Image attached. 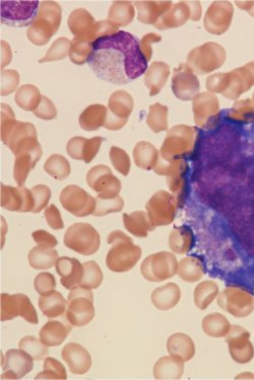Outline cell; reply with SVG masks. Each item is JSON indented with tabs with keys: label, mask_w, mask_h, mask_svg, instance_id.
Listing matches in <instances>:
<instances>
[{
	"label": "cell",
	"mask_w": 254,
	"mask_h": 380,
	"mask_svg": "<svg viewBox=\"0 0 254 380\" xmlns=\"http://www.w3.org/2000/svg\"><path fill=\"white\" fill-rule=\"evenodd\" d=\"M232 8L227 2H215L207 12L204 27L210 33H224L231 21Z\"/></svg>",
	"instance_id": "obj_25"
},
{
	"label": "cell",
	"mask_w": 254,
	"mask_h": 380,
	"mask_svg": "<svg viewBox=\"0 0 254 380\" xmlns=\"http://www.w3.org/2000/svg\"><path fill=\"white\" fill-rule=\"evenodd\" d=\"M193 245V236L191 230L187 226L177 227L171 232L169 247L174 253L185 254L191 251Z\"/></svg>",
	"instance_id": "obj_42"
},
{
	"label": "cell",
	"mask_w": 254,
	"mask_h": 380,
	"mask_svg": "<svg viewBox=\"0 0 254 380\" xmlns=\"http://www.w3.org/2000/svg\"><path fill=\"white\" fill-rule=\"evenodd\" d=\"M177 274L183 281L193 283L200 280L204 276V266L195 258H184L179 262Z\"/></svg>",
	"instance_id": "obj_41"
},
{
	"label": "cell",
	"mask_w": 254,
	"mask_h": 380,
	"mask_svg": "<svg viewBox=\"0 0 254 380\" xmlns=\"http://www.w3.org/2000/svg\"><path fill=\"white\" fill-rule=\"evenodd\" d=\"M181 298V290L175 283H168L154 290L151 302L160 311H169L178 304Z\"/></svg>",
	"instance_id": "obj_27"
},
{
	"label": "cell",
	"mask_w": 254,
	"mask_h": 380,
	"mask_svg": "<svg viewBox=\"0 0 254 380\" xmlns=\"http://www.w3.org/2000/svg\"><path fill=\"white\" fill-rule=\"evenodd\" d=\"M110 160L117 172L125 177L129 174L130 159L123 149L116 146L111 147Z\"/></svg>",
	"instance_id": "obj_52"
},
{
	"label": "cell",
	"mask_w": 254,
	"mask_h": 380,
	"mask_svg": "<svg viewBox=\"0 0 254 380\" xmlns=\"http://www.w3.org/2000/svg\"><path fill=\"white\" fill-rule=\"evenodd\" d=\"M43 96L35 85H21L16 93V102L21 109L27 112H34L39 106Z\"/></svg>",
	"instance_id": "obj_38"
},
{
	"label": "cell",
	"mask_w": 254,
	"mask_h": 380,
	"mask_svg": "<svg viewBox=\"0 0 254 380\" xmlns=\"http://www.w3.org/2000/svg\"><path fill=\"white\" fill-rule=\"evenodd\" d=\"M66 247L83 256H92L97 253L101 245L99 232L89 223L72 224L64 234Z\"/></svg>",
	"instance_id": "obj_5"
},
{
	"label": "cell",
	"mask_w": 254,
	"mask_h": 380,
	"mask_svg": "<svg viewBox=\"0 0 254 380\" xmlns=\"http://www.w3.org/2000/svg\"><path fill=\"white\" fill-rule=\"evenodd\" d=\"M40 2L1 1V21L10 27H21L32 25L39 12Z\"/></svg>",
	"instance_id": "obj_7"
},
{
	"label": "cell",
	"mask_w": 254,
	"mask_h": 380,
	"mask_svg": "<svg viewBox=\"0 0 254 380\" xmlns=\"http://www.w3.org/2000/svg\"><path fill=\"white\" fill-rule=\"evenodd\" d=\"M189 65L200 74H208L219 68L225 60V51L215 43H208L189 53Z\"/></svg>",
	"instance_id": "obj_9"
},
{
	"label": "cell",
	"mask_w": 254,
	"mask_h": 380,
	"mask_svg": "<svg viewBox=\"0 0 254 380\" xmlns=\"http://www.w3.org/2000/svg\"><path fill=\"white\" fill-rule=\"evenodd\" d=\"M17 120L14 111L8 104H1V140L3 142L8 137L12 127L16 125Z\"/></svg>",
	"instance_id": "obj_55"
},
{
	"label": "cell",
	"mask_w": 254,
	"mask_h": 380,
	"mask_svg": "<svg viewBox=\"0 0 254 380\" xmlns=\"http://www.w3.org/2000/svg\"><path fill=\"white\" fill-rule=\"evenodd\" d=\"M148 216L151 225H169L174 221V198L165 191L156 193L147 204Z\"/></svg>",
	"instance_id": "obj_15"
},
{
	"label": "cell",
	"mask_w": 254,
	"mask_h": 380,
	"mask_svg": "<svg viewBox=\"0 0 254 380\" xmlns=\"http://www.w3.org/2000/svg\"><path fill=\"white\" fill-rule=\"evenodd\" d=\"M16 155L14 178L19 187H23L29 177L30 172L35 168L36 164L42 157V147L38 142L37 136H32L21 141L12 149Z\"/></svg>",
	"instance_id": "obj_4"
},
{
	"label": "cell",
	"mask_w": 254,
	"mask_h": 380,
	"mask_svg": "<svg viewBox=\"0 0 254 380\" xmlns=\"http://www.w3.org/2000/svg\"><path fill=\"white\" fill-rule=\"evenodd\" d=\"M138 20L144 23H156L163 12L170 8L171 2L136 1Z\"/></svg>",
	"instance_id": "obj_36"
},
{
	"label": "cell",
	"mask_w": 254,
	"mask_h": 380,
	"mask_svg": "<svg viewBox=\"0 0 254 380\" xmlns=\"http://www.w3.org/2000/svg\"><path fill=\"white\" fill-rule=\"evenodd\" d=\"M68 322V320H67ZM64 320H49L40 331V340L47 347L61 345L72 331V324Z\"/></svg>",
	"instance_id": "obj_26"
},
{
	"label": "cell",
	"mask_w": 254,
	"mask_h": 380,
	"mask_svg": "<svg viewBox=\"0 0 254 380\" xmlns=\"http://www.w3.org/2000/svg\"><path fill=\"white\" fill-rule=\"evenodd\" d=\"M66 320L72 326H87L95 317L93 291L85 288H74L68 295Z\"/></svg>",
	"instance_id": "obj_6"
},
{
	"label": "cell",
	"mask_w": 254,
	"mask_h": 380,
	"mask_svg": "<svg viewBox=\"0 0 254 380\" xmlns=\"http://www.w3.org/2000/svg\"><path fill=\"white\" fill-rule=\"evenodd\" d=\"M230 328H231L230 322L220 313L207 315L202 320V330L209 337H213V338L226 337Z\"/></svg>",
	"instance_id": "obj_40"
},
{
	"label": "cell",
	"mask_w": 254,
	"mask_h": 380,
	"mask_svg": "<svg viewBox=\"0 0 254 380\" xmlns=\"http://www.w3.org/2000/svg\"><path fill=\"white\" fill-rule=\"evenodd\" d=\"M167 107L155 104L149 108V114L147 123L154 132L163 131L167 129Z\"/></svg>",
	"instance_id": "obj_48"
},
{
	"label": "cell",
	"mask_w": 254,
	"mask_h": 380,
	"mask_svg": "<svg viewBox=\"0 0 254 380\" xmlns=\"http://www.w3.org/2000/svg\"><path fill=\"white\" fill-rule=\"evenodd\" d=\"M61 203L65 210L76 217L94 214L97 201L87 191L76 185L67 186L61 194Z\"/></svg>",
	"instance_id": "obj_11"
},
{
	"label": "cell",
	"mask_w": 254,
	"mask_h": 380,
	"mask_svg": "<svg viewBox=\"0 0 254 380\" xmlns=\"http://www.w3.org/2000/svg\"><path fill=\"white\" fill-rule=\"evenodd\" d=\"M12 61V50L10 45L2 41L1 42V70Z\"/></svg>",
	"instance_id": "obj_63"
},
{
	"label": "cell",
	"mask_w": 254,
	"mask_h": 380,
	"mask_svg": "<svg viewBox=\"0 0 254 380\" xmlns=\"http://www.w3.org/2000/svg\"><path fill=\"white\" fill-rule=\"evenodd\" d=\"M184 372V362L173 356L160 358L154 367L156 379H180Z\"/></svg>",
	"instance_id": "obj_29"
},
{
	"label": "cell",
	"mask_w": 254,
	"mask_h": 380,
	"mask_svg": "<svg viewBox=\"0 0 254 380\" xmlns=\"http://www.w3.org/2000/svg\"><path fill=\"white\" fill-rule=\"evenodd\" d=\"M97 205H96L94 216H105L113 212H120L125 207V201L120 196L110 199H103V198H96Z\"/></svg>",
	"instance_id": "obj_51"
},
{
	"label": "cell",
	"mask_w": 254,
	"mask_h": 380,
	"mask_svg": "<svg viewBox=\"0 0 254 380\" xmlns=\"http://www.w3.org/2000/svg\"><path fill=\"white\" fill-rule=\"evenodd\" d=\"M248 339V332L238 326H231L229 333L226 335L230 354L236 362L247 363L253 359L254 351Z\"/></svg>",
	"instance_id": "obj_21"
},
{
	"label": "cell",
	"mask_w": 254,
	"mask_h": 380,
	"mask_svg": "<svg viewBox=\"0 0 254 380\" xmlns=\"http://www.w3.org/2000/svg\"><path fill=\"white\" fill-rule=\"evenodd\" d=\"M32 236H33L35 243L38 245H42V247H53L54 249L59 245L56 238L47 232L46 230H36L33 232Z\"/></svg>",
	"instance_id": "obj_61"
},
{
	"label": "cell",
	"mask_w": 254,
	"mask_h": 380,
	"mask_svg": "<svg viewBox=\"0 0 254 380\" xmlns=\"http://www.w3.org/2000/svg\"><path fill=\"white\" fill-rule=\"evenodd\" d=\"M200 14H202V10H200V2H192L189 5H187V2H180L169 12H165L155 25L160 30L180 27L183 23H187L189 18L194 21L200 20Z\"/></svg>",
	"instance_id": "obj_19"
},
{
	"label": "cell",
	"mask_w": 254,
	"mask_h": 380,
	"mask_svg": "<svg viewBox=\"0 0 254 380\" xmlns=\"http://www.w3.org/2000/svg\"><path fill=\"white\" fill-rule=\"evenodd\" d=\"M59 259L56 249L42 245L32 249L28 257L30 266L35 270H48L55 266Z\"/></svg>",
	"instance_id": "obj_33"
},
{
	"label": "cell",
	"mask_w": 254,
	"mask_h": 380,
	"mask_svg": "<svg viewBox=\"0 0 254 380\" xmlns=\"http://www.w3.org/2000/svg\"><path fill=\"white\" fill-rule=\"evenodd\" d=\"M103 272L99 265L95 260H89L84 264V275L80 286L85 289H97L103 282Z\"/></svg>",
	"instance_id": "obj_45"
},
{
	"label": "cell",
	"mask_w": 254,
	"mask_h": 380,
	"mask_svg": "<svg viewBox=\"0 0 254 380\" xmlns=\"http://www.w3.org/2000/svg\"><path fill=\"white\" fill-rule=\"evenodd\" d=\"M39 307L43 315L48 319L61 317L66 311L67 301L64 300L61 292L53 291L43 294L39 298Z\"/></svg>",
	"instance_id": "obj_31"
},
{
	"label": "cell",
	"mask_w": 254,
	"mask_h": 380,
	"mask_svg": "<svg viewBox=\"0 0 254 380\" xmlns=\"http://www.w3.org/2000/svg\"><path fill=\"white\" fill-rule=\"evenodd\" d=\"M31 191L34 196V203H35L33 213L41 212L43 209L47 208V205L50 200V189L45 185H37L32 188Z\"/></svg>",
	"instance_id": "obj_54"
},
{
	"label": "cell",
	"mask_w": 254,
	"mask_h": 380,
	"mask_svg": "<svg viewBox=\"0 0 254 380\" xmlns=\"http://www.w3.org/2000/svg\"><path fill=\"white\" fill-rule=\"evenodd\" d=\"M87 183L98 194V198L110 199L119 196L121 181L111 172L109 166L100 164L94 166L87 175Z\"/></svg>",
	"instance_id": "obj_10"
},
{
	"label": "cell",
	"mask_w": 254,
	"mask_h": 380,
	"mask_svg": "<svg viewBox=\"0 0 254 380\" xmlns=\"http://www.w3.org/2000/svg\"><path fill=\"white\" fill-rule=\"evenodd\" d=\"M159 41H161V37L156 35V34H149V35L145 36L142 40L140 41V50H142V55H144L147 61H149L151 57V45L153 43L159 42Z\"/></svg>",
	"instance_id": "obj_62"
},
{
	"label": "cell",
	"mask_w": 254,
	"mask_h": 380,
	"mask_svg": "<svg viewBox=\"0 0 254 380\" xmlns=\"http://www.w3.org/2000/svg\"><path fill=\"white\" fill-rule=\"evenodd\" d=\"M109 21L117 27H125L134 19V8L131 2L114 1L108 12Z\"/></svg>",
	"instance_id": "obj_39"
},
{
	"label": "cell",
	"mask_w": 254,
	"mask_h": 380,
	"mask_svg": "<svg viewBox=\"0 0 254 380\" xmlns=\"http://www.w3.org/2000/svg\"><path fill=\"white\" fill-rule=\"evenodd\" d=\"M218 109H219L218 100L212 95L202 93L194 98L193 111L196 124L200 126L207 125L208 121L215 116Z\"/></svg>",
	"instance_id": "obj_30"
},
{
	"label": "cell",
	"mask_w": 254,
	"mask_h": 380,
	"mask_svg": "<svg viewBox=\"0 0 254 380\" xmlns=\"http://www.w3.org/2000/svg\"><path fill=\"white\" fill-rule=\"evenodd\" d=\"M34 196L31 190L23 187L1 185V207L14 212H33Z\"/></svg>",
	"instance_id": "obj_18"
},
{
	"label": "cell",
	"mask_w": 254,
	"mask_h": 380,
	"mask_svg": "<svg viewBox=\"0 0 254 380\" xmlns=\"http://www.w3.org/2000/svg\"><path fill=\"white\" fill-rule=\"evenodd\" d=\"M219 306L237 317L251 315L254 307V301L251 295L238 288H227L218 298Z\"/></svg>",
	"instance_id": "obj_16"
},
{
	"label": "cell",
	"mask_w": 254,
	"mask_h": 380,
	"mask_svg": "<svg viewBox=\"0 0 254 380\" xmlns=\"http://www.w3.org/2000/svg\"><path fill=\"white\" fill-rule=\"evenodd\" d=\"M1 364V379H21L33 370L34 359L21 349H12L6 352Z\"/></svg>",
	"instance_id": "obj_17"
},
{
	"label": "cell",
	"mask_w": 254,
	"mask_h": 380,
	"mask_svg": "<svg viewBox=\"0 0 254 380\" xmlns=\"http://www.w3.org/2000/svg\"><path fill=\"white\" fill-rule=\"evenodd\" d=\"M107 243L112 245L106 257L107 267L112 272H128L134 268L142 257V249L134 245L131 238L120 230L111 232L107 238Z\"/></svg>",
	"instance_id": "obj_2"
},
{
	"label": "cell",
	"mask_w": 254,
	"mask_h": 380,
	"mask_svg": "<svg viewBox=\"0 0 254 380\" xmlns=\"http://www.w3.org/2000/svg\"><path fill=\"white\" fill-rule=\"evenodd\" d=\"M102 137H94L92 139H87L85 145L84 161L85 164H89L95 159L96 155L99 153L100 147L103 142Z\"/></svg>",
	"instance_id": "obj_60"
},
{
	"label": "cell",
	"mask_w": 254,
	"mask_h": 380,
	"mask_svg": "<svg viewBox=\"0 0 254 380\" xmlns=\"http://www.w3.org/2000/svg\"><path fill=\"white\" fill-rule=\"evenodd\" d=\"M34 286H35L36 291L40 295H43V294L49 293L55 289L56 281H55L54 276L50 273L43 272L36 276Z\"/></svg>",
	"instance_id": "obj_56"
},
{
	"label": "cell",
	"mask_w": 254,
	"mask_h": 380,
	"mask_svg": "<svg viewBox=\"0 0 254 380\" xmlns=\"http://www.w3.org/2000/svg\"><path fill=\"white\" fill-rule=\"evenodd\" d=\"M57 274L61 277V283L68 290L80 286L84 275V265L74 258L61 257L55 264Z\"/></svg>",
	"instance_id": "obj_24"
},
{
	"label": "cell",
	"mask_w": 254,
	"mask_h": 380,
	"mask_svg": "<svg viewBox=\"0 0 254 380\" xmlns=\"http://www.w3.org/2000/svg\"><path fill=\"white\" fill-rule=\"evenodd\" d=\"M169 74V66L163 62H154L149 66L145 78V82L149 89V95L155 96L160 93L167 81Z\"/></svg>",
	"instance_id": "obj_35"
},
{
	"label": "cell",
	"mask_w": 254,
	"mask_h": 380,
	"mask_svg": "<svg viewBox=\"0 0 254 380\" xmlns=\"http://www.w3.org/2000/svg\"><path fill=\"white\" fill-rule=\"evenodd\" d=\"M45 219L52 230H59L64 228L63 217H61L59 208L54 204L50 205L45 209Z\"/></svg>",
	"instance_id": "obj_59"
},
{
	"label": "cell",
	"mask_w": 254,
	"mask_h": 380,
	"mask_svg": "<svg viewBox=\"0 0 254 380\" xmlns=\"http://www.w3.org/2000/svg\"><path fill=\"white\" fill-rule=\"evenodd\" d=\"M20 83V74L16 70H1V96L10 95Z\"/></svg>",
	"instance_id": "obj_53"
},
{
	"label": "cell",
	"mask_w": 254,
	"mask_h": 380,
	"mask_svg": "<svg viewBox=\"0 0 254 380\" xmlns=\"http://www.w3.org/2000/svg\"><path fill=\"white\" fill-rule=\"evenodd\" d=\"M33 113L35 116L43 120H53L57 116L56 107L54 106L52 100L47 97H42L39 106Z\"/></svg>",
	"instance_id": "obj_57"
},
{
	"label": "cell",
	"mask_w": 254,
	"mask_h": 380,
	"mask_svg": "<svg viewBox=\"0 0 254 380\" xmlns=\"http://www.w3.org/2000/svg\"><path fill=\"white\" fill-rule=\"evenodd\" d=\"M63 359L74 375H85L91 369V355L85 348L78 343H68L61 352Z\"/></svg>",
	"instance_id": "obj_22"
},
{
	"label": "cell",
	"mask_w": 254,
	"mask_h": 380,
	"mask_svg": "<svg viewBox=\"0 0 254 380\" xmlns=\"http://www.w3.org/2000/svg\"><path fill=\"white\" fill-rule=\"evenodd\" d=\"M193 140L194 132L192 128L187 126H177L173 128L162 146V157L167 160L183 157L191 151Z\"/></svg>",
	"instance_id": "obj_14"
},
{
	"label": "cell",
	"mask_w": 254,
	"mask_h": 380,
	"mask_svg": "<svg viewBox=\"0 0 254 380\" xmlns=\"http://www.w3.org/2000/svg\"><path fill=\"white\" fill-rule=\"evenodd\" d=\"M21 317L32 324L39 322L37 311L32 304L31 300L25 294H1V320L8 322Z\"/></svg>",
	"instance_id": "obj_12"
},
{
	"label": "cell",
	"mask_w": 254,
	"mask_h": 380,
	"mask_svg": "<svg viewBox=\"0 0 254 380\" xmlns=\"http://www.w3.org/2000/svg\"><path fill=\"white\" fill-rule=\"evenodd\" d=\"M93 47L94 43L74 38L70 51V60L76 65H83L89 61V56L93 52Z\"/></svg>",
	"instance_id": "obj_46"
},
{
	"label": "cell",
	"mask_w": 254,
	"mask_h": 380,
	"mask_svg": "<svg viewBox=\"0 0 254 380\" xmlns=\"http://www.w3.org/2000/svg\"><path fill=\"white\" fill-rule=\"evenodd\" d=\"M219 293V287L213 281H204L198 284L194 290V303L198 309H208Z\"/></svg>",
	"instance_id": "obj_43"
},
{
	"label": "cell",
	"mask_w": 254,
	"mask_h": 380,
	"mask_svg": "<svg viewBox=\"0 0 254 380\" xmlns=\"http://www.w3.org/2000/svg\"><path fill=\"white\" fill-rule=\"evenodd\" d=\"M63 12L55 1H42L37 18L28 29V39L36 46H44L61 27Z\"/></svg>",
	"instance_id": "obj_3"
},
{
	"label": "cell",
	"mask_w": 254,
	"mask_h": 380,
	"mask_svg": "<svg viewBox=\"0 0 254 380\" xmlns=\"http://www.w3.org/2000/svg\"><path fill=\"white\" fill-rule=\"evenodd\" d=\"M172 89L178 99L191 100L195 93H198L200 82L198 78L192 74L191 68L182 64L178 69L175 70Z\"/></svg>",
	"instance_id": "obj_23"
},
{
	"label": "cell",
	"mask_w": 254,
	"mask_h": 380,
	"mask_svg": "<svg viewBox=\"0 0 254 380\" xmlns=\"http://www.w3.org/2000/svg\"><path fill=\"white\" fill-rule=\"evenodd\" d=\"M68 27L74 38L92 43L98 40V23L84 8H78L70 14Z\"/></svg>",
	"instance_id": "obj_20"
},
{
	"label": "cell",
	"mask_w": 254,
	"mask_h": 380,
	"mask_svg": "<svg viewBox=\"0 0 254 380\" xmlns=\"http://www.w3.org/2000/svg\"><path fill=\"white\" fill-rule=\"evenodd\" d=\"M134 159L136 166L144 170H151L156 168L158 161V151L153 144L142 141L134 147Z\"/></svg>",
	"instance_id": "obj_37"
},
{
	"label": "cell",
	"mask_w": 254,
	"mask_h": 380,
	"mask_svg": "<svg viewBox=\"0 0 254 380\" xmlns=\"http://www.w3.org/2000/svg\"><path fill=\"white\" fill-rule=\"evenodd\" d=\"M134 110V99L125 91H116L110 96L108 114L104 127L111 131L120 130L127 125L128 117Z\"/></svg>",
	"instance_id": "obj_13"
},
{
	"label": "cell",
	"mask_w": 254,
	"mask_h": 380,
	"mask_svg": "<svg viewBox=\"0 0 254 380\" xmlns=\"http://www.w3.org/2000/svg\"><path fill=\"white\" fill-rule=\"evenodd\" d=\"M123 224L129 234L136 238H147L149 232L154 230L148 214L144 211H136L131 214H123Z\"/></svg>",
	"instance_id": "obj_32"
},
{
	"label": "cell",
	"mask_w": 254,
	"mask_h": 380,
	"mask_svg": "<svg viewBox=\"0 0 254 380\" xmlns=\"http://www.w3.org/2000/svg\"><path fill=\"white\" fill-rule=\"evenodd\" d=\"M70 47H72V41L68 40L67 38H59L48 49L46 55L40 59V63L63 60L70 55Z\"/></svg>",
	"instance_id": "obj_49"
},
{
	"label": "cell",
	"mask_w": 254,
	"mask_h": 380,
	"mask_svg": "<svg viewBox=\"0 0 254 380\" xmlns=\"http://www.w3.org/2000/svg\"><path fill=\"white\" fill-rule=\"evenodd\" d=\"M108 110L103 104H92L87 107L80 116V125L85 131H95L106 123Z\"/></svg>",
	"instance_id": "obj_34"
},
{
	"label": "cell",
	"mask_w": 254,
	"mask_h": 380,
	"mask_svg": "<svg viewBox=\"0 0 254 380\" xmlns=\"http://www.w3.org/2000/svg\"><path fill=\"white\" fill-rule=\"evenodd\" d=\"M142 276L151 282H162L172 278L178 270V262L173 254L160 252L149 256L142 262Z\"/></svg>",
	"instance_id": "obj_8"
},
{
	"label": "cell",
	"mask_w": 254,
	"mask_h": 380,
	"mask_svg": "<svg viewBox=\"0 0 254 380\" xmlns=\"http://www.w3.org/2000/svg\"><path fill=\"white\" fill-rule=\"evenodd\" d=\"M87 63L100 80L118 85L136 80L148 69L140 41L125 31L94 42Z\"/></svg>",
	"instance_id": "obj_1"
},
{
	"label": "cell",
	"mask_w": 254,
	"mask_h": 380,
	"mask_svg": "<svg viewBox=\"0 0 254 380\" xmlns=\"http://www.w3.org/2000/svg\"><path fill=\"white\" fill-rule=\"evenodd\" d=\"M85 142H87V138L80 137V136L72 138L66 145L68 155L74 159L84 160Z\"/></svg>",
	"instance_id": "obj_58"
},
{
	"label": "cell",
	"mask_w": 254,
	"mask_h": 380,
	"mask_svg": "<svg viewBox=\"0 0 254 380\" xmlns=\"http://www.w3.org/2000/svg\"><path fill=\"white\" fill-rule=\"evenodd\" d=\"M35 379H67V373L63 363L55 358L49 357L45 359L44 369L35 377Z\"/></svg>",
	"instance_id": "obj_50"
},
{
	"label": "cell",
	"mask_w": 254,
	"mask_h": 380,
	"mask_svg": "<svg viewBox=\"0 0 254 380\" xmlns=\"http://www.w3.org/2000/svg\"><path fill=\"white\" fill-rule=\"evenodd\" d=\"M19 345H20V349L32 356L34 360H42L48 356V347L43 344L40 339L35 338V337H23Z\"/></svg>",
	"instance_id": "obj_47"
},
{
	"label": "cell",
	"mask_w": 254,
	"mask_h": 380,
	"mask_svg": "<svg viewBox=\"0 0 254 380\" xmlns=\"http://www.w3.org/2000/svg\"><path fill=\"white\" fill-rule=\"evenodd\" d=\"M44 170L49 176L57 181H63L70 175V164L65 157L61 155H53L46 160Z\"/></svg>",
	"instance_id": "obj_44"
},
{
	"label": "cell",
	"mask_w": 254,
	"mask_h": 380,
	"mask_svg": "<svg viewBox=\"0 0 254 380\" xmlns=\"http://www.w3.org/2000/svg\"><path fill=\"white\" fill-rule=\"evenodd\" d=\"M167 349L171 356L183 362L192 359L195 354V346L191 337L181 333L172 335L168 339Z\"/></svg>",
	"instance_id": "obj_28"
}]
</instances>
